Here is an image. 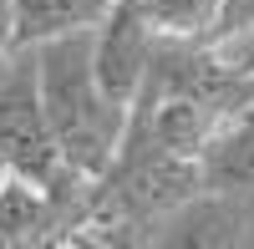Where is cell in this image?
<instances>
[{"label": "cell", "mask_w": 254, "mask_h": 249, "mask_svg": "<svg viewBox=\"0 0 254 249\" xmlns=\"http://www.w3.org/2000/svg\"><path fill=\"white\" fill-rule=\"evenodd\" d=\"M5 173H10V168H5V158H0V183H5Z\"/></svg>", "instance_id": "8992f818"}, {"label": "cell", "mask_w": 254, "mask_h": 249, "mask_svg": "<svg viewBox=\"0 0 254 249\" xmlns=\"http://www.w3.org/2000/svg\"><path fill=\"white\" fill-rule=\"evenodd\" d=\"M36 87H41V107H46L61 163L81 178H97L122 142L127 107L102 92L92 71V26L36 41Z\"/></svg>", "instance_id": "6da1fadb"}, {"label": "cell", "mask_w": 254, "mask_h": 249, "mask_svg": "<svg viewBox=\"0 0 254 249\" xmlns=\"http://www.w3.org/2000/svg\"><path fill=\"white\" fill-rule=\"evenodd\" d=\"M153 26L142 20L137 0H122L92 26V71L102 81V92L122 107H132V97L147 76V61H153Z\"/></svg>", "instance_id": "3957f363"}, {"label": "cell", "mask_w": 254, "mask_h": 249, "mask_svg": "<svg viewBox=\"0 0 254 249\" xmlns=\"http://www.w3.org/2000/svg\"><path fill=\"white\" fill-rule=\"evenodd\" d=\"M0 158L20 178H36L46 188H66L81 173L61 163V148L51 137L46 107L36 87V46H5L0 51Z\"/></svg>", "instance_id": "7a4b0ae2"}, {"label": "cell", "mask_w": 254, "mask_h": 249, "mask_svg": "<svg viewBox=\"0 0 254 249\" xmlns=\"http://www.w3.org/2000/svg\"><path fill=\"white\" fill-rule=\"evenodd\" d=\"M122 0H10V46H36L61 31H87Z\"/></svg>", "instance_id": "5b68a950"}, {"label": "cell", "mask_w": 254, "mask_h": 249, "mask_svg": "<svg viewBox=\"0 0 254 249\" xmlns=\"http://www.w3.org/2000/svg\"><path fill=\"white\" fill-rule=\"evenodd\" d=\"M198 183L254 203V102L229 112L198 153Z\"/></svg>", "instance_id": "277c9868"}]
</instances>
